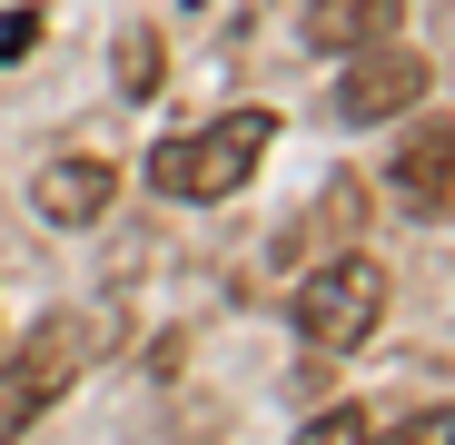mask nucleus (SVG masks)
<instances>
[{"label":"nucleus","mask_w":455,"mask_h":445,"mask_svg":"<svg viewBox=\"0 0 455 445\" xmlns=\"http://www.w3.org/2000/svg\"><path fill=\"white\" fill-rule=\"evenodd\" d=\"M267 139H277V109H228L188 139H159L148 148V188L179 198V208H208V198H238L248 169L267 159Z\"/></svg>","instance_id":"f257e3e1"},{"label":"nucleus","mask_w":455,"mask_h":445,"mask_svg":"<svg viewBox=\"0 0 455 445\" xmlns=\"http://www.w3.org/2000/svg\"><path fill=\"white\" fill-rule=\"evenodd\" d=\"M287 317H297V337H307L317 356H356L376 337V317H387V267L376 258H327V267L297 277Z\"/></svg>","instance_id":"f03ea898"},{"label":"nucleus","mask_w":455,"mask_h":445,"mask_svg":"<svg viewBox=\"0 0 455 445\" xmlns=\"http://www.w3.org/2000/svg\"><path fill=\"white\" fill-rule=\"evenodd\" d=\"M416 99H426V50H406V40H366V50H347V69H337V119H347V129L406 119Z\"/></svg>","instance_id":"7ed1b4c3"},{"label":"nucleus","mask_w":455,"mask_h":445,"mask_svg":"<svg viewBox=\"0 0 455 445\" xmlns=\"http://www.w3.org/2000/svg\"><path fill=\"white\" fill-rule=\"evenodd\" d=\"M109 346V307H90V317H50V327H30V346L11 356V366H0V386H11L30 416L69 386V377H80V366Z\"/></svg>","instance_id":"20e7f679"},{"label":"nucleus","mask_w":455,"mask_h":445,"mask_svg":"<svg viewBox=\"0 0 455 445\" xmlns=\"http://www.w3.org/2000/svg\"><path fill=\"white\" fill-rule=\"evenodd\" d=\"M387 198H396L406 218L455 208V119H416V129L396 139V159H387Z\"/></svg>","instance_id":"39448f33"},{"label":"nucleus","mask_w":455,"mask_h":445,"mask_svg":"<svg viewBox=\"0 0 455 445\" xmlns=\"http://www.w3.org/2000/svg\"><path fill=\"white\" fill-rule=\"evenodd\" d=\"M30 198H40L50 228H90V218H109V198H119V169L109 159H50L30 179Z\"/></svg>","instance_id":"423d86ee"},{"label":"nucleus","mask_w":455,"mask_h":445,"mask_svg":"<svg viewBox=\"0 0 455 445\" xmlns=\"http://www.w3.org/2000/svg\"><path fill=\"white\" fill-rule=\"evenodd\" d=\"M396 30H406V0H307V50H327V60L396 40Z\"/></svg>","instance_id":"0eeeda50"},{"label":"nucleus","mask_w":455,"mask_h":445,"mask_svg":"<svg viewBox=\"0 0 455 445\" xmlns=\"http://www.w3.org/2000/svg\"><path fill=\"white\" fill-rule=\"evenodd\" d=\"M109 69H119V90H129V99H148V90L169 80V40L148 30V20H129V30H119V50H109Z\"/></svg>","instance_id":"6e6552de"},{"label":"nucleus","mask_w":455,"mask_h":445,"mask_svg":"<svg viewBox=\"0 0 455 445\" xmlns=\"http://www.w3.org/2000/svg\"><path fill=\"white\" fill-rule=\"evenodd\" d=\"M307 435H327V445H356V435H376V406H327Z\"/></svg>","instance_id":"1a4fd4ad"},{"label":"nucleus","mask_w":455,"mask_h":445,"mask_svg":"<svg viewBox=\"0 0 455 445\" xmlns=\"http://www.w3.org/2000/svg\"><path fill=\"white\" fill-rule=\"evenodd\" d=\"M406 435H416V445H455V406H426V416H406Z\"/></svg>","instance_id":"9d476101"},{"label":"nucleus","mask_w":455,"mask_h":445,"mask_svg":"<svg viewBox=\"0 0 455 445\" xmlns=\"http://www.w3.org/2000/svg\"><path fill=\"white\" fill-rule=\"evenodd\" d=\"M30 40H40V11H11V30H0V60H20Z\"/></svg>","instance_id":"9b49d317"}]
</instances>
